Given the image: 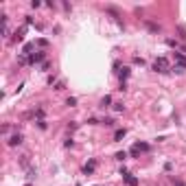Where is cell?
I'll return each instance as SVG.
<instances>
[{
	"mask_svg": "<svg viewBox=\"0 0 186 186\" xmlns=\"http://www.w3.org/2000/svg\"><path fill=\"white\" fill-rule=\"evenodd\" d=\"M20 142H22V136H20V134H15V136L9 138V147H18Z\"/></svg>",
	"mask_w": 186,
	"mask_h": 186,
	"instance_id": "obj_4",
	"label": "cell"
},
{
	"mask_svg": "<svg viewBox=\"0 0 186 186\" xmlns=\"http://www.w3.org/2000/svg\"><path fill=\"white\" fill-rule=\"evenodd\" d=\"M175 61H177V66H180V68L186 70V57H184L182 53H175Z\"/></svg>",
	"mask_w": 186,
	"mask_h": 186,
	"instance_id": "obj_3",
	"label": "cell"
},
{
	"mask_svg": "<svg viewBox=\"0 0 186 186\" xmlns=\"http://www.w3.org/2000/svg\"><path fill=\"white\" fill-rule=\"evenodd\" d=\"M105 11H107V13H112L114 18H121V13H118V9H114V7H105Z\"/></svg>",
	"mask_w": 186,
	"mask_h": 186,
	"instance_id": "obj_6",
	"label": "cell"
},
{
	"mask_svg": "<svg viewBox=\"0 0 186 186\" xmlns=\"http://www.w3.org/2000/svg\"><path fill=\"white\" fill-rule=\"evenodd\" d=\"M39 59H44V53H37V55H33V57H31V61L35 64V61H39Z\"/></svg>",
	"mask_w": 186,
	"mask_h": 186,
	"instance_id": "obj_10",
	"label": "cell"
},
{
	"mask_svg": "<svg viewBox=\"0 0 186 186\" xmlns=\"http://www.w3.org/2000/svg\"><path fill=\"white\" fill-rule=\"evenodd\" d=\"M123 177H125L127 186H138V180H136V177H132V175H123Z\"/></svg>",
	"mask_w": 186,
	"mask_h": 186,
	"instance_id": "obj_5",
	"label": "cell"
},
{
	"mask_svg": "<svg viewBox=\"0 0 186 186\" xmlns=\"http://www.w3.org/2000/svg\"><path fill=\"white\" fill-rule=\"evenodd\" d=\"M153 70H156V72H169L171 68H169V61L164 57H158L156 64H153Z\"/></svg>",
	"mask_w": 186,
	"mask_h": 186,
	"instance_id": "obj_1",
	"label": "cell"
},
{
	"mask_svg": "<svg viewBox=\"0 0 186 186\" xmlns=\"http://www.w3.org/2000/svg\"><path fill=\"white\" fill-rule=\"evenodd\" d=\"M37 127H39V129H46V123L42 121V118H39V121H37Z\"/></svg>",
	"mask_w": 186,
	"mask_h": 186,
	"instance_id": "obj_14",
	"label": "cell"
},
{
	"mask_svg": "<svg viewBox=\"0 0 186 186\" xmlns=\"http://www.w3.org/2000/svg\"><path fill=\"white\" fill-rule=\"evenodd\" d=\"M145 26H147L151 33H160V24H156V22H151V20H145Z\"/></svg>",
	"mask_w": 186,
	"mask_h": 186,
	"instance_id": "obj_2",
	"label": "cell"
},
{
	"mask_svg": "<svg viewBox=\"0 0 186 186\" xmlns=\"http://www.w3.org/2000/svg\"><path fill=\"white\" fill-rule=\"evenodd\" d=\"M103 125H105V127H112V125H114V118H105V121H103Z\"/></svg>",
	"mask_w": 186,
	"mask_h": 186,
	"instance_id": "obj_12",
	"label": "cell"
},
{
	"mask_svg": "<svg viewBox=\"0 0 186 186\" xmlns=\"http://www.w3.org/2000/svg\"><path fill=\"white\" fill-rule=\"evenodd\" d=\"M110 103H112V99H110V96H103L101 99V105H103V107H107Z\"/></svg>",
	"mask_w": 186,
	"mask_h": 186,
	"instance_id": "obj_9",
	"label": "cell"
},
{
	"mask_svg": "<svg viewBox=\"0 0 186 186\" xmlns=\"http://www.w3.org/2000/svg\"><path fill=\"white\" fill-rule=\"evenodd\" d=\"M125 158H127V156H125V151H118L116 153V160H125Z\"/></svg>",
	"mask_w": 186,
	"mask_h": 186,
	"instance_id": "obj_13",
	"label": "cell"
},
{
	"mask_svg": "<svg viewBox=\"0 0 186 186\" xmlns=\"http://www.w3.org/2000/svg\"><path fill=\"white\" fill-rule=\"evenodd\" d=\"M177 33H180V37H182V39H186V29H184L182 24L177 26Z\"/></svg>",
	"mask_w": 186,
	"mask_h": 186,
	"instance_id": "obj_8",
	"label": "cell"
},
{
	"mask_svg": "<svg viewBox=\"0 0 186 186\" xmlns=\"http://www.w3.org/2000/svg\"><path fill=\"white\" fill-rule=\"evenodd\" d=\"M92 171H94V162H90L88 167L83 169V173H85V175H88V173H92Z\"/></svg>",
	"mask_w": 186,
	"mask_h": 186,
	"instance_id": "obj_11",
	"label": "cell"
},
{
	"mask_svg": "<svg viewBox=\"0 0 186 186\" xmlns=\"http://www.w3.org/2000/svg\"><path fill=\"white\" fill-rule=\"evenodd\" d=\"M123 136H125V129H116V134H114V138H116V140H123Z\"/></svg>",
	"mask_w": 186,
	"mask_h": 186,
	"instance_id": "obj_7",
	"label": "cell"
}]
</instances>
